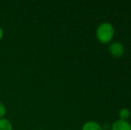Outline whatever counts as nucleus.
Instances as JSON below:
<instances>
[{
    "label": "nucleus",
    "mask_w": 131,
    "mask_h": 130,
    "mask_svg": "<svg viewBox=\"0 0 131 130\" xmlns=\"http://www.w3.org/2000/svg\"><path fill=\"white\" fill-rule=\"evenodd\" d=\"M114 34H115V30H114V27L112 23L107 22H102L96 30V38L100 43L102 44H109L112 42L113 39Z\"/></svg>",
    "instance_id": "nucleus-1"
},
{
    "label": "nucleus",
    "mask_w": 131,
    "mask_h": 130,
    "mask_svg": "<svg viewBox=\"0 0 131 130\" xmlns=\"http://www.w3.org/2000/svg\"><path fill=\"white\" fill-rule=\"evenodd\" d=\"M108 50L110 54L114 58H121L125 54V46L121 42H112L109 45Z\"/></svg>",
    "instance_id": "nucleus-2"
},
{
    "label": "nucleus",
    "mask_w": 131,
    "mask_h": 130,
    "mask_svg": "<svg viewBox=\"0 0 131 130\" xmlns=\"http://www.w3.org/2000/svg\"><path fill=\"white\" fill-rule=\"evenodd\" d=\"M111 130H131V124L128 120H117L112 124Z\"/></svg>",
    "instance_id": "nucleus-3"
},
{
    "label": "nucleus",
    "mask_w": 131,
    "mask_h": 130,
    "mask_svg": "<svg viewBox=\"0 0 131 130\" xmlns=\"http://www.w3.org/2000/svg\"><path fill=\"white\" fill-rule=\"evenodd\" d=\"M82 130H104V128L96 121L89 120V121H86V123H84Z\"/></svg>",
    "instance_id": "nucleus-4"
},
{
    "label": "nucleus",
    "mask_w": 131,
    "mask_h": 130,
    "mask_svg": "<svg viewBox=\"0 0 131 130\" xmlns=\"http://www.w3.org/2000/svg\"><path fill=\"white\" fill-rule=\"evenodd\" d=\"M119 120H128V119H129L131 116V111H129V109H128V108H122V109L119 110Z\"/></svg>",
    "instance_id": "nucleus-5"
},
{
    "label": "nucleus",
    "mask_w": 131,
    "mask_h": 130,
    "mask_svg": "<svg viewBox=\"0 0 131 130\" xmlns=\"http://www.w3.org/2000/svg\"><path fill=\"white\" fill-rule=\"evenodd\" d=\"M0 130H13V125L7 119H0Z\"/></svg>",
    "instance_id": "nucleus-6"
},
{
    "label": "nucleus",
    "mask_w": 131,
    "mask_h": 130,
    "mask_svg": "<svg viewBox=\"0 0 131 130\" xmlns=\"http://www.w3.org/2000/svg\"><path fill=\"white\" fill-rule=\"evenodd\" d=\"M6 107L5 106V104L0 102V119L5 118L6 115Z\"/></svg>",
    "instance_id": "nucleus-7"
},
{
    "label": "nucleus",
    "mask_w": 131,
    "mask_h": 130,
    "mask_svg": "<svg viewBox=\"0 0 131 130\" xmlns=\"http://www.w3.org/2000/svg\"><path fill=\"white\" fill-rule=\"evenodd\" d=\"M3 37H4V30H3V29H2V27L0 26V40L3 38Z\"/></svg>",
    "instance_id": "nucleus-8"
}]
</instances>
